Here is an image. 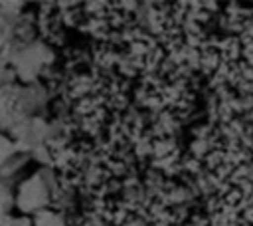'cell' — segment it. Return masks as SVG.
Wrapping results in <instances>:
<instances>
[{"mask_svg": "<svg viewBox=\"0 0 253 226\" xmlns=\"http://www.w3.org/2000/svg\"><path fill=\"white\" fill-rule=\"evenodd\" d=\"M14 226H34V220L30 216H14Z\"/></svg>", "mask_w": 253, "mask_h": 226, "instance_id": "obj_9", "label": "cell"}, {"mask_svg": "<svg viewBox=\"0 0 253 226\" xmlns=\"http://www.w3.org/2000/svg\"><path fill=\"white\" fill-rule=\"evenodd\" d=\"M51 61V50L42 44V42H32V44H22V48L16 52L12 59V73H16L22 81L30 83L34 81L40 71Z\"/></svg>", "mask_w": 253, "mask_h": 226, "instance_id": "obj_2", "label": "cell"}, {"mask_svg": "<svg viewBox=\"0 0 253 226\" xmlns=\"http://www.w3.org/2000/svg\"><path fill=\"white\" fill-rule=\"evenodd\" d=\"M12 34H14V28H12L10 16L0 14V50L12 44Z\"/></svg>", "mask_w": 253, "mask_h": 226, "instance_id": "obj_7", "label": "cell"}, {"mask_svg": "<svg viewBox=\"0 0 253 226\" xmlns=\"http://www.w3.org/2000/svg\"><path fill=\"white\" fill-rule=\"evenodd\" d=\"M43 99L42 87H20L12 81L0 83V133H10L18 123L28 119Z\"/></svg>", "mask_w": 253, "mask_h": 226, "instance_id": "obj_1", "label": "cell"}, {"mask_svg": "<svg viewBox=\"0 0 253 226\" xmlns=\"http://www.w3.org/2000/svg\"><path fill=\"white\" fill-rule=\"evenodd\" d=\"M47 202H49V182L45 178V172H36L28 176L18 186V192L14 196V204L24 212V216L45 210Z\"/></svg>", "mask_w": 253, "mask_h": 226, "instance_id": "obj_3", "label": "cell"}, {"mask_svg": "<svg viewBox=\"0 0 253 226\" xmlns=\"http://www.w3.org/2000/svg\"><path fill=\"white\" fill-rule=\"evenodd\" d=\"M12 206H14V196L10 188L0 180V214H10Z\"/></svg>", "mask_w": 253, "mask_h": 226, "instance_id": "obj_8", "label": "cell"}, {"mask_svg": "<svg viewBox=\"0 0 253 226\" xmlns=\"http://www.w3.org/2000/svg\"><path fill=\"white\" fill-rule=\"evenodd\" d=\"M4 73H6V71H0V83H4V81H10L8 77H4Z\"/></svg>", "mask_w": 253, "mask_h": 226, "instance_id": "obj_11", "label": "cell"}, {"mask_svg": "<svg viewBox=\"0 0 253 226\" xmlns=\"http://www.w3.org/2000/svg\"><path fill=\"white\" fill-rule=\"evenodd\" d=\"M18 155V149L8 133H0V169L6 167L14 157Z\"/></svg>", "mask_w": 253, "mask_h": 226, "instance_id": "obj_5", "label": "cell"}, {"mask_svg": "<svg viewBox=\"0 0 253 226\" xmlns=\"http://www.w3.org/2000/svg\"><path fill=\"white\" fill-rule=\"evenodd\" d=\"M34 226H65L63 222V216L57 214V212H51V210H42L38 214H34Z\"/></svg>", "mask_w": 253, "mask_h": 226, "instance_id": "obj_6", "label": "cell"}, {"mask_svg": "<svg viewBox=\"0 0 253 226\" xmlns=\"http://www.w3.org/2000/svg\"><path fill=\"white\" fill-rule=\"evenodd\" d=\"M0 226H14V216L12 214H0Z\"/></svg>", "mask_w": 253, "mask_h": 226, "instance_id": "obj_10", "label": "cell"}, {"mask_svg": "<svg viewBox=\"0 0 253 226\" xmlns=\"http://www.w3.org/2000/svg\"><path fill=\"white\" fill-rule=\"evenodd\" d=\"M47 131H49L47 123L42 117L30 115L22 123H18L8 135L14 141L18 153L30 155V153H36L40 147H43V141L47 139Z\"/></svg>", "mask_w": 253, "mask_h": 226, "instance_id": "obj_4", "label": "cell"}]
</instances>
